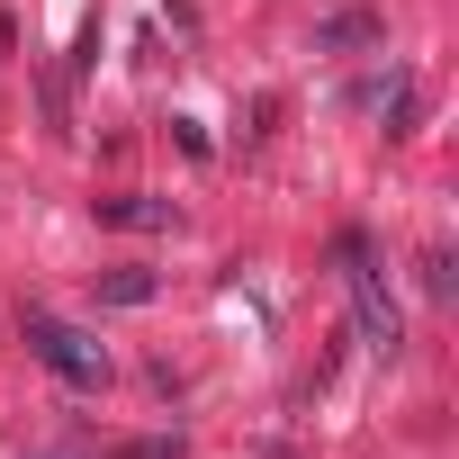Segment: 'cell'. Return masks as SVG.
<instances>
[{"instance_id": "6da1fadb", "label": "cell", "mask_w": 459, "mask_h": 459, "mask_svg": "<svg viewBox=\"0 0 459 459\" xmlns=\"http://www.w3.org/2000/svg\"><path fill=\"white\" fill-rule=\"evenodd\" d=\"M19 333H28V351H37V360H46L64 387H100V378H108V351H100L82 325H64V316L28 307V316H19Z\"/></svg>"}, {"instance_id": "7a4b0ae2", "label": "cell", "mask_w": 459, "mask_h": 459, "mask_svg": "<svg viewBox=\"0 0 459 459\" xmlns=\"http://www.w3.org/2000/svg\"><path fill=\"white\" fill-rule=\"evenodd\" d=\"M342 262H351V307H360V342H369V351H396V298H387V280H378L369 244L351 235V244H342Z\"/></svg>"}, {"instance_id": "3957f363", "label": "cell", "mask_w": 459, "mask_h": 459, "mask_svg": "<svg viewBox=\"0 0 459 459\" xmlns=\"http://www.w3.org/2000/svg\"><path fill=\"white\" fill-rule=\"evenodd\" d=\"M100 216H108V225H144V235H153V225H171L162 198H100Z\"/></svg>"}, {"instance_id": "277c9868", "label": "cell", "mask_w": 459, "mask_h": 459, "mask_svg": "<svg viewBox=\"0 0 459 459\" xmlns=\"http://www.w3.org/2000/svg\"><path fill=\"white\" fill-rule=\"evenodd\" d=\"M100 298H108V307H144V298H153V271H108Z\"/></svg>"}, {"instance_id": "5b68a950", "label": "cell", "mask_w": 459, "mask_h": 459, "mask_svg": "<svg viewBox=\"0 0 459 459\" xmlns=\"http://www.w3.org/2000/svg\"><path fill=\"white\" fill-rule=\"evenodd\" d=\"M378 37V19L369 10H342V19H325V46H369Z\"/></svg>"}]
</instances>
